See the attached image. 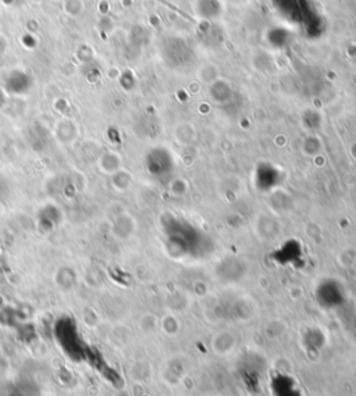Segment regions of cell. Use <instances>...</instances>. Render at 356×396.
I'll use <instances>...</instances> for the list:
<instances>
[{
	"mask_svg": "<svg viewBox=\"0 0 356 396\" xmlns=\"http://www.w3.org/2000/svg\"><path fill=\"white\" fill-rule=\"evenodd\" d=\"M63 9L70 17H77L82 13L83 2L82 0H64Z\"/></svg>",
	"mask_w": 356,
	"mask_h": 396,
	"instance_id": "1",
	"label": "cell"
}]
</instances>
